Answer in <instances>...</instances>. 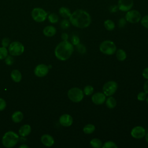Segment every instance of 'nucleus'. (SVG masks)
I'll return each instance as SVG.
<instances>
[{
	"mask_svg": "<svg viewBox=\"0 0 148 148\" xmlns=\"http://www.w3.org/2000/svg\"><path fill=\"white\" fill-rule=\"evenodd\" d=\"M95 130V127L92 124H87L84 126L83 131L86 134H91Z\"/></svg>",
	"mask_w": 148,
	"mask_h": 148,
	"instance_id": "nucleus-24",
	"label": "nucleus"
},
{
	"mask_svg": "<svg viewBox=\"0 0 148 148\" xmlns=\"http://www.w3.org/2000/svg\"><path fill=\"white\" fill-rule=\"evenodd\" d=\"M19 136L16 132L9 131L5 133L2 138V143L6 148H11L16 145L19 140Z\"/></svg>",
	"mask_w": 148,
	"mask_h": 148,
	"instance_id": "nucleus-3",
	"label": "nucleus"
},
{
	"mask_svg": "<svg viewBox=\"0 0 148 148\" xmlns=\"http://www.w3.org/2000/svg\"><path fill=\"white\" fill-rule=\"evenodd\" d=\"M74 51L73 45L68 40H62L60 42L54 49L56 57L60 61L68 60Z\"/></svg>",
	"mask_w": 148,
	"mask_h": 148,
	"instance_id": "nucleus-2",
	"label": "nucleus"
},
{
	"mask_svg": "<svg viewBox=\"0 0 148 148\" xmlns=\"http://www.w3.org/2000/svg\"><path fill=\"white\" fill-rule=\"evenodd\" d=\"M49 71V68L44 64L38 65L34 69V74L35 76L42 77L46 76Z\"/></svg>",
	"mask_w": 148,
	"mask_h": 148,
	"instance_id": "nucleus-11",
	"label": "nucleus"
},
{
	"mask_svg": "<svg viewBox=\"0 0 148 148\" xmlns=\"http://www.w3.org/2000/svg\"><path fill=\"white\" fill-rule=\"evenodd\" d=\"M99 49L101 53L108 56L113 55L116 53L117 50L115 43L110 40H106L101 42Z\"/></svg>",
	"mask_w": 148,
	"mask_h": 148,
	"instance_id": "nucleus-4",
	"label": "nucleus"
},
{
	"mask_svg": "<svg viewBox=\"0 0 148 148\" xmlns=\"http://www.w3.org/2000/svg\"><path fill=\"white\" fill-rule=\"evenodd\" d=\"M140 22L143 27L148 29V14L142 17Z\"/></svg>",
	"mask_w": 148,
	"mask_h": 148,
	"instance_id": "nucleus-32",
	"label": "nucleus"
},
{
	"mask_svg": "<svg viewBox=\"0 0 148 148\" xmlns=\"http://www.w3.org/2000/svg\"><path fill=\"white\" fill-rule=\"evenodd\" d=\"M28 147H29V146H28V145H25V144H22V145H21L19 146L20 148H28Z\"/></svg>",
	"mask_w": 148,
	"mask_h": 148,
	"instance_id": "nucleus-42",
	"label": "nucleus"
},
{
	"mask_svg": "<svg viewBox=\"0 0 148 148\" xmlns=\"http://www.w3.org/2000/svg\"><path fill=\"white\" fill-rule=\"evenodd\" d=\"M31 132V127L29 124H24L22 125L18 130V134L21 137L27 136Z\"/></svg>",
	"mask_w": 148,
	"mask_h": 148,
	"instance_id": "nucleus-17",
	"label": "nucleus"
},
{
	"mask_svg": "<svg viewBox=\"0 0 148 148\" xmlns=\"http://www.w3.org/2000/svg\"><path fill=\"white\" fill-rule=\"evenodd\" d=\"M124 18H125L127 22L132 24H136L140 22L142 18V15L138 10L135 9H131L126 12Z\"/></svg>",
	"mask_w": 148,
	"mask_h": 148,
	"instance_id": "nucleus-8",
	"label": "nucleus"
},
{
	"mask_svg": "<svg viewBox=\"0 0 148 148\" xmlns=\"http://www.w3.org/2000/svg\"><path fill=\"white\" fill-rule=\"evenodd\" d=\"M61 39L62 40H67L68 39V35L65 32L62 33L61 34Z\"/></svg>",
	"mask_w": 148,
	"mask_h": 148,
	"instance_id": "nucleus-41",
	"label": "nucleus"
},
{
	"mask_svg": "<svg viewBox=\"0 0 148 148\" xmlns=\"http://www.w3.org/2000/svg\"><path fill=\"white\" fill-rule=\"evenodd\" d=\"M10 76L13 81L16 83H18L21 80L22 75L18 69H14L11 72Z\"/></svg>",
	"mask_w": 148,
	"mask_h": 148,
	"instance_id": "nucleus-19",
	"label": "nucleus"
},
{
	"mask_svg": "<svg viewBox=\"0 0 148 148\" xmlns=\"http://www.w3.org/2000/svg\"><path fill=\"white\" fill-rule=\"evenodd\" d=\"M31 15L35 21L42 23L45 21L47 18L48 13L42 8L36 7L32 10Z\"/></svg>",
	"mask_w": 148,
	"mask_h": 148,
	"instance_id": "nucleus-6",
	"label": "nucleus"
},
{
	"mask_svg": "<svg viewBox=\"0 0 148 148\" xmlns=\"http://www.w3.org/2000/svg\"><path fill=\"white\" fill-rule=\"evenodd\" d=\"M24 51V45L18 41L12 42L8 46V52L12 56H20L23 53Z\"/></svg>",
	"mask_w": 148,
	"mask_h": 148,
	"instance_id": "nucleus-7",
	"label": "nucleus"
},
{
	"mask_svg": "<svg viewBox=\"0 0 148 148\" xmlns=\"http://www.w3.org/2000/svg\"><path fill=\"white\" fill-rule=\"evenodd\" d=\"M134 0H118L117 7L118 9L123 12L132 9L134 6Z\"/></svg>",
	"mask_w": 148,
	"mask_h": 148,
	"instance_id": "nucleus-10",
	"label": "nucleus"
},
{
	"mask_svg": "<svg viewBox=\"0 0 148 148\" xmlns=\"http://www.w3.org/2000/svg\"><path fill=\"white\" fill-rule=\"evenodd\" d=\"M5 62L7 65H12L14 62V58L12 56H7V57L4 59Z\"/></svg>",
	"mask_w": 148,
	"mask_h": 148,
	"instance_id": "nucleus-35",
	"label": "nucleus"
},
{
	"mask_svg": "<svg viewBox=\"0 0 148 148\" xmlns=\"http://www.w3.org/2000/svg\"><path fill=\"white\" fill-rule=\"evenodd\" d=\"M106 100V95L102 92H97L94 94L91 97V101L93 103L97 105L103 104Z\"/></svg>",
	"mask_w": 148,
	"mask_h": 148,
	"instance_id": "nucleus-13",
	"label": "nucleus"
},
{
	"mask_svg": "<svg viewBox=\"0 0 148 148\" xmlns=\"http://www.w3.org/2000/svg\"><path fill=\"white\" fill-rule=\"evenodd\" d=\"M126 23H127V21L125 18L121 17L119 20V26L120 28H124L126 25Z\"/></svg>",
	"mask_w": 148,
	"mask_h": 148,
	"instance_id": "nucleus-37",
	"label": "nucleus"
},
{
	"mask_svg": "<svg viewBox=\"0 0 148 148\" xmlns=\"http://www.w3.org/2000/svg\"><path fill=\"white\" fill-rule=\"evenodd\" d=\"M58 13L64 18H69L72 12L66 6H61L58 9Z\"/></svg>",
	"mask_w": 148,
	"mask_h": 148,
	"instance_id": "nucleus-18",
	"label": "nucleus"
},
{
	"mask_svg": "<svg viewBox=\"0 0 148 148\" xmlns=\"http://www.w3.org/2000/svg\"><path fill=\"white\" fill-rule=\"evenodd\" d=\"M147 42H148V40H147Z\"/></svg>",
	"mask_w": 148,
	"mask_h": 148,
	"instance_id": "nucleus-45",
	"label": "nucleus"
},
{
	"mask_svg": "<svg viewBox=\"0 0 148 148\" xmlns=\"http://www.w3.org/2000/svg\"><path fill=\"white\" fill-rule=\"evenodd\" d=\"M51 24H56L59 21V17L58 14L55 13H51L48 14L47 18Z\"/></svg>",
	"mask_w": 148,
	"mask_h": 148,
	"instance_id": "nucleus-26",
	"label": "nucleus"
},
{
	"mask_svg": "<svg viewBox=\"0 0 148 148\" xmlns=\"http://www.w3.org/2000/svg\"><path fill=\"white\" fill-rule=\"evenodd\" d=\"M145 140H146V142L148 143V133L146 134V135H145Z\"/></svg>",
	"mask_w": 148,
	"mask_h": 148,
	"instance_id": "nucleus-43",
	"label": "nucleus"
},
{
	"mask_svg": "<svg viewBox=\"0 0 148 148\" xmlns=\"http://www.w3.org/2000/svg\"><path fill=\"white\" fill-rule=\"evenodd\" d=\"M94 89L92 86L87 85L84 87L83 91L84 95L88 96V95L92 94L94 92Z\"/></svg>",
	"mask_w": 148,
	"mask_h": 148,
	"instance_id": "nucleus-27",
	"label": "nucleus"
},
{
	"mask_svg": "<svg viewBox=\"0 0 148 148\" xmlns=\"http://www.w3.org/2000/svg\"><path fill=\"white\" fill-rule=\"evenodd\" d=\"M142 76H143V77L145 79L148 80V67L145 68L143 70V71H142Z\"/></svg>",
	"mask_w": 148,
	"mask_h": 148,
	"instance_id": "nucleus-39",
	"label": "nucleus"
},
{
	"mask_svg": "<svg viewBox=\"0 0 148 148\" xmlns=\"http://www.w3.org/2000/svg\"><path fill=\"white\" fill-rule=\"evenodd\" d=\"M8 50L6 47H0V60H4L8 55Z\"/></svg>",
	"mask_w": 148,
	"mask_h": 148,
	"instance_id": "nucleus-28",
	"label": "nucleus"
},
{
	"mask_svg": "<svg viewBox=\"0 0 148 148\" xmlns=\"http://www.w3.org/2000/svg\"><path fill=\"white\" fill-rule=\"evenodd\" d=\"M103 25L105 29L108 31H113L115 28L114 22L110 19H107L103 22Z\"/></svg>",
	"mask_w": 148,
	"mask_h": 148,
	"instance_id": "nucleus-23",
	"label": "nucleus"
},
{
	"mask_svg": "<svg viewBox=\"0 0 148 148\" xmlns=\"http://www.w3.org/2000/svg\"><path fill=\"white\" fill-rule=\"evenodd\" d=\"M69 20L73 26L83 29L88 27L91 24V17L86 10L79 9L71 13Z\"/></svg>",
	"mask_w": 148,
	"mask_h": 148,
	"instance_id": "nucleus-1",
	"label": "nucleus"
},
{
	"mask_svg": "<svg viewBox=\"0 0 148 148\" xmlns=\"http://www.w3.org/2000/svg\"><path fill=\"white\" fill-rule=\"evenodd\" d=\"M6 106V103L4 99L0 98V111L3 110Z\"/></svg>",
	"mask_w": 148,
	"mask_h": 148,
	"instance_id": "nucleus-38",
	"label": "nucleus"
},
{
	"mask_svg": "<svg viewBox=\"0 0 148 148\" xmlns=\"http://www.w3.org/2000/svg\"><path fill=\"white\" fill-rule=\"evenodd\" d=\"M105 103L108 108L113 109L117 105V101L114 97L112 96H109L107 99H106Z\"/></svg>",
	"mask_w": 148,
	"mask_h": 148,
	"instance_id": "nucleus-21",
	"label": "nucleus"
},
{
	"mask_svg": "<svg viewBox=\"0 0 148 148\" xmlns=\"http://www.w3.org/2000/svg\"><path fill=\"white\" fill-rule=\"evenodd\" d=\"M84 92L79 87H72L67 92L68 98L73 102L79 103L82 101L84 97Z\"/></svg>",
	"mask_w": 148,
	"mask_h": 148,
	"instance_id": "nucleus-5",
	"label": "nucleus"
},
{
	"mask_svg": "<svg viewBox=\"0 0 148 148\" xmlns=\"http://www.w3.org/2000/svg\"><path fill=\"white\" fill-rule=\"evenodd\" d=\"M103 148H117V145H116V143L113 141H107L106 142H105L103 145L102 147Z\"/></svg>",
	"mask_w": 148,
	"mask_h": 148,
	"instance_id": "nucleus-30",
	"label": "nucleus"
},
{
	"mask_svg": "<svg viewBox=\"0 0 148 148\" xmlns=\"http://www.w3.org/2000/svg\"><path fill=\"white\" fill-rule=\"evenodd\" d=\"M147 98V94L145 91H140L137 95V99L138 101H143Z\"/></svg>",
	"mask_w": 148,
	"mask_h": 148,
	"instance_id": "nucleus-33",
	"label": "nucleus"
},
{
	"mask_svg": "<svg viewBox=\"0 0 148 148\" xmlns=\"http://www.w3.org/2000/svg\"><path fill=\"white\" fill-rule=\"evenodd\" d=\"M24 118L23 113L19 110L14 112L12 115V120L15 123H18L21 122Z\"/></svg>",
	"mask_w": 148,
	"mask_h": 148,
	"instance_id": "nucleus-20",
	"label": "nucleus"
},
{
	"mask_svg": "<svg viewBox=\"0 0 148 148\" xmlns=\"http://www.w3.org/2000/svg\"><path fill=\"white\" fill-rule=\"evenodd\" d=\"M73 118L69 114H63L59 118L60 124L65 127H70L73 124Z\"/></svg>",
	"mask_w": 148,
	"mask_h": 148,
	"instance_id": "nucleus-14",
	"label": "nucleus"
},
{
	"mask_svg": "<svg viewBox=\"0 0 148 148\" xmlns=\"http://www.w3.org/2000/svg\"><path fill=\"white\" fill-rule=\"evenodd\" d=\"M57 32L56 28L53 25L46 26L43 29V33L47 37H52L56 35Z\"/></svg>",
	"mask_w": 148,
	"mask_h": 148,
	"instance_id": "nucleus-16",
	"label": "nucleus"
},
{
	"mask_svg": "<svg viewBox=\"0 0 148 148\" xmlns=\"http://www.w3.org/2000/svg\"><path fill=\"white\" fill-rule=\"evenodd\" d=\"M146 135V130L142 126L134 127L131 131V135L135 139H141Z\"/></svg>",
	"mask_w": 148,
	"mask_h": 148,
	"instance_id": "nucleus-12",
	"label": "nucleus"
},
{
	"mask_svg": "<svg viewBox=\"0 0 148 148\" xmlns=\"http://www.w3.org/2000/svg\"><path fill=\"white\" fill-rule=\"evenodd\" d=\"M116 57L119 61H123L127 58V53L123 49H119L116 51Z\"/></svg>",
	"mask_w": 148,
	"mask_h": 148,
	"instance_id": "nucleus-22",
	"label": "nucleus"
},
{
	"mask_svg": "<svg viewBox=\"0 0 148 148\" xmlns=\"http://www.w3.org/2000/svg\"><path fill=\"white\" fill-rule=\"evenodd\" d=\"M118 88L117 82L113 80H109L106 82L102 87V91L106 96L109 97L113 95Z\"/></svg>",
	"mask_w": 148,
	"mask_h": 148,
	"instance_id": "nucleus-9",
	"label": "nucleus"
},
{
	"mask_svg": "<svg viewBox=\"0 0 148 148\" xmlns=\"http://www.w3.org/2000/svg\"><path fill=\"white\" fill-rule=\"evenodd\" d=\"M146 101L147 103L148 104V97H147V98H146Z\"/></svg>",
	"mask_w": 148,
	"mask_h": 148,
	"instance_id": "nucleus-44",
	"label": "nucleus"
},
{
	"mask_svg": "<svg viewBox=\"0 0 148 148\" xmlns=\"http://www.w3.org/2000/svg\"><path fill=\"white\" fill-rule=\"evenodd\" d=\"M76 48L77 52L79 53L80 54H84L87 50L86 46L82 43H79L77 45H76Z\"/></svg>",
	"mask_w": 148,
	"mask_h": 148,
	"instance_id": "nucleus-31",
	"label": "nucleus"
},
{
	"mask_svg": "<svg viewBox=\"0 0 148 148\" xmlns=\"http://www.w3.org/2000/svg\"><path fill=\"white\" fill-rule=\"evenodd\" d=\"M80 39L79 38V37L77 35H73L72 38H71V43L73 45V46H76L78 44L80 43Z\"/></svg>",
	"mask_w": 148,
	"mask_h": 148,
	"instance_id": "nucleus-34",
	"label": "nucleus"
},
{
	"mask_svg": "<svg viewBox=\"0 0 148 148\" xmlns=\"http://www.w3.org/2000/svg\"><path fill=\"white\" fill-rule=\"evenodd\" d=\"M90 144L91 147L94 148H100L102 147L103 145L102 141L97 138L92 139L90 142Z\"/></svg>",
	"mask_w": 148,
	"mask_h": 148,
	"instance_id": "nucleus-25",
	"label": "nucleus"
},
{
	"mask_svg": "<svg viewBox=\"0 0 148 148\" xmlns=\"http://www.w3.org/2000/svg\"><path fill=\"white\" fill-rule=\"evenodd\" d=\"M10 43V40L9 38H4L2 40V42H1V45L3 47H7L9 46Z\"/></svg>",
	"mask_w": 148,
	"mask_h": 148,
	"instance_id": "nucleus-36",
	"label": "nucleus"
},
{
	"mask_svg": "<svg viewBox=\"0 0 148 148\" xmlns=\"http://www.w3.org/2000/svg\"><path fill=\"white\" fill-rule=\"evenodd\" d=\"M143 90L147 94H148V80H147L143 84Z\"/></svg>",
	"mask_w": 148,
	"mask_h": 148,
	"instance_id": "nucleus-40",
	"label": "nucleus"
},
{
	"mask_svg": "<svg viewBox=\"0 0 148 148\" xmlns=\"http://www.w3.org/2000/svg\"><path fill=\"white\" fill-rule=\"evenodd\" d=\"M40 140L42 143L46 147H51L54 143L53 137L49 134H44L41 136Z\"/></svg>",
	"mask_w": 148,
	"mask_h": 148,
	"instance_id": "nucleus-15",
	"label": "nucleus"
},
{
	"mask_svg": "<svg viewBox=\"0 0 148 148\" xmlns=\"http://www.w3.org/2000/svg\"><path fill=\"white\" fill-rule=\"evenodd\" d=\"M71 25V23L67 18H64L60 23V27L63 29H68Z\"/></svg>",
	"mask_w": 148,
	"mask_h": 148,
	"instance_id": "nucleus-29",
	"label": "nucleus"
}]
</instances>
